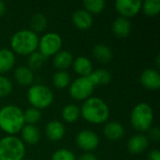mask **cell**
Masks as SVG:
<instances>
[{
	"label": "cell",
	"mask_w": 160,
	"mask_h": 160,
	"mask_svg": "<svg viewBox=\"0 0 160 160\" xmlns=\"http://www.w3.org/2000/svg\"><path fill=\"white\" fill-rule=\"evenodd\" d=\"M52 160H76V157L70 150L61 148L52 154Z\"/></svg>",
	"instance_id": "cell-32"
},
{
	"label": "cell",
	"mask_w": 160,
	"mask_h": 160,
	"mask_svg": "<svg viewBox=\"0 0 160 160\" xmlns=\"http://www.w3.org/2000/svg\"><path fill=\"white\" fill-rule=\"evenodd\" d=\"M28 68L33 71V70H37L39 69L43 64L46 61V57L41 54L38 51H36L34 52H32L30 55H28Z\"/></svg>",
	"instance_id": "cell-29"
},
{
	"label": "cell",
	"mask_w": 160,
	"mask_h": 160,
	"mask_svg": "<svg viewBox=\"0 0 160 160\" xmlns=\"http://www.w3.org/2000/svg\"><path fill=\"white\" fill-rule=\"evenodd\" d=\"M154 122V111L146 102H140L132 109L130 123L133 128L139 132L148 131Z\"/></svg>",
	"instance_id": "cell-4"
},
{
	"label": "cell",
	"mask_w": 160,
	"mask_h": 160,
	"mask_svg": "<svg viewBox=\"0 0 160 160\" xmlns=\"http://www.w3.org/2000/svg\"><path fill=\"white\" fill-rule=\"evenodd\" d=\"M39 38L30 29H22L13 34L10 38L11 51L19 55H30L38 47Z\"/></svg>",
	"instance_id": "cell-3"
},
{
	"label": "cell",
	"mask_w": 160,
	"mask_h": 160,
	"mask_svg": "<svg viewBox=\"0 0 160 160\" xmlns=\"http://www.w3.org/2000/svg\"><path fill=\"white\" fill-rule=\"evenodd\" d=\"M71 82V77L66 70H58L52 76V83L58 89L68 87Z\"/></svg>",
	"instance_id": "cell-26"
},
{
	"label": "cell",
	"mask_w": 160,
	"mask_h": 160,
	"mask_svg": "<svg viewBox=\"0 0 160 160\" xmlns=\"http://www.w3.org/2000/svg\"><path fill=\"white\" fill-rule=\"evenodd\" d=\"M22 160H28V159H22Z\"/></svg>",
	"instance_id": "cell-38"
},
{
	"label": "cell",
	"mask_w": 160,
	"mask_h": 160,
	"mask_svg": "<svg viewBox=\"0 0 160 160\" xmlns=\"http://www.w3.org/2000/svg\"><path fill=\"white\" fill-rule=\"evenodd\" d=\"M73 55L67 50H61L52 58V64L58 70L68 69L73 63Z\"/></svg>",
	"instance_id": "cell-17"
},
{
	"label": "cell",
	"mask_w": 160,
	"mask_h": 160,
	"mask_svg": "<svg viewBox=\"0 0 160 160\" xmlns=\"http://www.w3.org/2000/svg\"><path fill=\"white\" fill-rule=\"evenodd\" d=\"M63 44L62 38L55 32H48L44 34L38 40V52L46 58L55 55L61 51Z\"/></svg>",
	"instance_id": "cell-7"
},
{
	"label": "cell",
	"mask_w": 160,
	"mask_h": 160,
	"mask_svg": "<svg viewBox=\"0 0 160 160\" xmlns=\"http://www.w3.org/2000/svg\"><path fill=\"white\" fill-rule=\"evenodd\" d=\"M48 25L47 18L42 13H35L30 20V30L34 33L43 32Z\"/></svg>",
	"instance_id": "cell-24"
},
{
	"label": "cell",
	"mask_w": 160,
	"mask_h": 160,
	"mask_svg": "<svg viewBox=\"0 0 160 160\" xmlns=\"http://www.w3.org/2000/svg\"><path fill=\"white\" fill-rule=\"evenodd\" d=\"M149 145V140L145 135L137 134L132 136L128 142V149L131 154H142Z\"/></svg>",
	"instance_id": "cell-14"
},
{
	"label": "cell",
	"mask_w": 160,
	"mask_h": 160,
	"mask_svg": "<svg viewBox=\"0 0 160 160\" xmlns=\"http://www.w3.org/2000/svg\"><path fill=\"white\" fill-rule=\"evenodd\" d=\"M81 115L88 123L100 125L108 121L110 117V108L108 104L101 98L91 97L84 100L82 105Z\"/></svg>",
	"instance_id": "cell-2"
},
{
	"label": "cell",
	"mask_w": 160,
	"mask_h": 160,
	"mask_svg": "<svg viewBox=\"0 0 160 160\" xmlns=\"http://www.w3.org/2000/svg\"><path fill=\"white\" fill-rule=\"evenodd\" d=\"M78 160H98V158L93 153H85L82 155Z\"/></svg>",
	"instance_id": "cell-35"
},
{
	"label": "cell",
	"mask_w": 160,
	"mask_h": 160,
	"mask_svg": "<svg viewBox=\"0 0 160 160\" xmlns=\"http://www.w3.org/2000/svg\"><path fill=\"white\" fill-rule=\"evenodd\" d=\"M93 56L100 63H109L113 57L112 49L105 44H98L93 48Z\"/></svg>",
	"instance_id": "cell-22"
},
{
	"label": "cell",
	"mask_w": 160,
	"mask_h": 160,
	"mask_svg": "<svg viewBox=\"0 0 160 160\" xmlns=\"http://www.w3.org/2000/svg\"><path fill=\"white\" fill-rule=\"evenodd\" d=\"M95 89V85L89 77H79L70 83L69 95L78 101H84L91 98Z\"/></svg>",
	"instance_id": "cell-8"
},
{
	"label": "cell",
	"mask_w": 160,
	"mask_h": 160,
	"mask_svg": "<svg viewBox=\"0 0 160 160\" xmlns=\"http://www.w3.org/2000/svg\"><path fill=\"white\" fill-rule=\"evenodd\" d=\"M76 143L77 145L86 153H91L99 145V137L98 135L88 129H84L80 131L76 136Z\"/></svg>",
	"instance_id": "cell-9"
},
{
	"label": "cell",
	"mask_w": 160,
	"mask_h": 160,
	"mask_svg": "<svg viewBox=\"0 0 160 160\" xmlns=\"http://www.w3.org/2000/svg\"><path fill=\"white\" fill-rule=\"evenodd\" d=\"M23 117L25 123L28 125H35L41 119V112L40 110L31 107L23 112Z\"/></svg>",
	"instance_id": "cell-30"
},
{
	"label": "cell",
	"mask_w": 160,
	"mask_h": 160,
	"mask_svg": "<svg viewBox=\"0 0 160 160\" xmlns=\"http://www.w3.org/2000/svg\"><path fill=\"white\" fill-rule=\"evenodd\" d=\"M82 4L84 7L83 9H85L91 15L98 14L102 12L106 5V3L102 0H86V1H83Z\"/></svg>",
	"instance_id": "cell-28"
},
{
	"label": "cell",
	"mask_w": 160,
	"mask_h": 160,
	"mask_svg": "<svg viewBox=\"0 0 160 160\" xmlns=\"http://www.w3.org/2000/svg\"><path fill=\"white\" fill-rule=\"evenodd\" d=\"M25 154V144L18 137L6 136L0 140V160H22Z\"/></svg>",
	"instance_id": "cell-5"
},
{
	"label": "cell",
	"mask_w": 160,
	"mask_h": 160,
	"mask_svg": "<svg viewBox=\"0 0 160 160\" xmlns=\"http://www.w3.org/2000/svg\"><path fill=\"white\" fill-rule=\"evenodd\" d=\"M141 10L147 17H155L160 12L159 0H146L142 2Z\"/></svg>",
	"instance_id": "cell-27"
},
{
	"label": "cell",
	"mask_w": 160,
	"mask_h": 160,
	"mask_svg": "<svg viewBox=\"0 0 160 160\" xmlns=\"http://www.w3.org/2000/svg\"><path fill=\"white\" fill-rule=\"evenodd\" d=\"M81 116V110L75 104H67L62 110V117L68 123H75Z\"/></svg>",
	"instance_id": "cell-25"
},
{
	"label": "cell",
	"mask_w": 160,
	"mask_h": 160,
	"mask_svg": "<svg viewBox=\"0 0 160 160\" xmlns=\"http://www.w3.org/2000/svg\"><path fill=\"white\" fill-rule=\"evenodd\" d=\"M14 52L7 48L0 49V74H4L12 69L15 65Z\"/></svg>",
	"instance_id": "cell-21"
},
{
	"label": "cell",
	"mask_w": 160,
	"mask_h": 160,
	"mask_svg": "<svg viewBox=\"0 0 160 160\" xmlns=\"http://www.w3.org/2000/svg\"><path fill=\"white\" fill-rule=\"evenodd\" d=\"M156 63H157V66L159 67L160 66V55H158L157 58H156Z\"/></svg>",
	"instance_id": "cell-37"
},
{
	"label": "cell",
	"mask_w": 160,
	"mask_h": 160,
	"mask_svg": "<svg viewBox=\"0 0 160 160\" xmlns=\"http://www.w3.org/2000/svg\"><path fill=\"white\" fill-rule=\"evenodd\" d=\"M12 92L11 81L3 75H0V98L8 97Z\"/></svg>",
	"instance_id": "cell-31"
},
{
	"label": "cell",
	"mask_w": 160,
	"mask_h": 160,
	"mask_svg": "<svg viewBox=\"0 0 160 160\" xmlns=\"http://www.w3.org/2000/svg\"><path fill=\"white\" fill-rule=\"evenodd\" d=\"M25 121L23 111L14 104H8L0 109V129L8 136L21 132Z\"/></svg>",
	"instance_id": "cell-1"
},
{
	"label": "cell",
	"mask_w": 160,
	"mask_h": 160,
	"mask_svg": "<svg viewBox=\"0 0 160 160\" xmlns=\"http://www.w3.org/2000/svg\"><path fill=\"white\" fill-rule=\"evenodd\" d=\"M74 71L80 77H88L93 71V64L91 60L85 56H79L72 63Z\"/></svg>",
	"instance_id": "cell-16"
},
{
	"label": "cell",
	"mask_w": 160,
	"mask_h": 160,
	"mask_svg": "<svg viewBox=\"0 0 160 160\" xmlns=\"http://www.w3.org/2000/svg\"><path fill=\"white\" fill-rule=\"evenodd\" d=\"M93 84L96 86L98 85H107L112 81V74L109 70L100 68L97 70H93L92 73L88 76Z\"/></svg>",
	"instance_id": "cell-23"
},
{
	"label": "cell",
	"mask_w": 160,
	"mask_h": 160,
	"mask_svg": "<svg viewBox=\"0 0 160 160\" xmlns=\"http://www.w3.org/2000/svg\"><path fill=\"white\" fill-rule=\"evenodd\" d=\"M21 133L23 143L25 142L30 145H35L40 140V132L36 125L25 124L24 127L22 128Z\"/></svg>",
	"instance_id": "cell-19"
},
{
	"label": "cell",
	"mask_w": 160,
	"mask_h": 160,
	"mask_svg": "<svg viewBox=\"0 0 160 160\" xmlns=\"http://www.w3.org/2000/svg\"><path fill=\"white\" fill-rule=\"evenodd\" d=\"M142 85L150 91L158 90L160 87L159 72L155 68H147L143 70L140 77Z\"/></svg>",
	"instance_id": "cell-11"
},
{
	"label": "cell",
	"mask_w": 160,
	"mask_h": 160,
	"mask_svg": "<svg viewBox=\"0 0 160 160\" xmlns=\"http://www.w3.org/2000/svg\"><path fill=\"white\" fill-rule=\"evenodd\" d=\"M6 9H7V8H6V4H5V2H3V1H1V0H0V17H2V16H4V15H5V13H6Z\"/></svg>",
	"instance_id": "cell-36"
},
{
	"label": "cell",
	"mask_w": 160,
	"mask_h": 160,
	"mask_svg": "<svg viewBox=\"0 0 160 160\" xmlns=\"http://www.w3.org/2000/svg\"><path fill=\"white\" fill-rule=\"evenodd\" d=\"M93 15L85 9H78L72 14V22L79 30H87L93 25Z\"/></svg>",
	"instance_id": "cell-13"
},
{
	"label": "cell",
	"mask_w": 160,
	"mask_h": 160,
	"mask_svg": "<svg viewBox=\"0 0 160 160\" xmlns=\"http://www.w3.org/2000/svg\"><path fill=\"white\" fill-rule=\"evenodd\" d=\"M113 34L121 38H125L129 36L131 32V23L128 19L124 17H118L114 20L112 26Z\"/></svg>",
	"instance_id": "cell-20"
},
{
	"label": "cell",
	"mask_w": 160,
	"mask_h": 160,
	"mask_svg": "<svg viewBox=\"0 0 160 160\" xmlns=\"http://www.w3.org/2000/svg\"><path fill=\"white\" fill-rule=\"evenodd\" d=\"M14 79L18 84L22 86H28L34 82V73L28 67L20 66L14 70Z\"/></svg>",
	"instance_id": "cell-18"
},
{
	"label": "cell",
	"mask_w": 160,
	"mask_h": 160,
	"mask_svg": "<svg viewBox=\"0 0 160 160\" xmlns=\"http://www.w3.org/2000/svg\"><path fill=\"white\" fill-rule=\"evenodd\" d=\"M115 9L124 18H132L136 16L142 8L141 0H118L114 3Z\"/></svg>",
	"instance_id": "cell-10"
},
{
	"label": "cell",
	"mask_w": 160,
	"mask_h": 160,
	"mask_svg": "<svg viewBox=\"0 0 160 160\" xmlns=\"http://www.w3.org/2000/svg\"><path fill=\"white\" fill-rule=\"evenodd\" d=\"M148 160H160V152L158 149H154L148 154Z\"/></svg>",
	"instance_id": "cell-34"
},
{
	"label": "cell",
	"mask_w": 160,
	"mask_h": 160,
	"mask_svg": "<svg viewBox=\"0 0 160 160\" xmlns=\"http://www.w3.org/2000/svg\"><path fill=\"white\" fill-rule=\"evenodd\" d=\"M27 99L33 108L43 110L53 102L52 91L44 84H33L27 92Z\"/></svg>",
	"instance_id": "cell-6"
},
{
	"label": "cell",
	"mask_w": 160,
	"mask_h": 160,
	"mask_svg": "<svg viewBox=\"0 0 160 160\" xmlns=\"http://www.w3.org/2000/svg\"><path fill=\"white\" fill-rule=\"evenodd\" d=\"M103 133L108 140L115 142L121 140L125 136V128L120 123L112 121L106 124L103 129Z\"/></svg>",
	"instance_id": "cell-15"
},
{
	"label": "cell",
	"mask_w": 160,
	"mask_h": 160,
	"mask_svg": "<svg viewBox=\"0 0 160 160\" xmlns=\"http://www.w3.org/2000/svg\"><path fill=\"white\" fill-rule=\"evenodd\" d=\"M46 137L52 142H58L62 140L66 134V128L64 124L58 120H52L46 125Z\"/></svg>",
	"instance_id": "cell-12"
},
{
	"label": "cell",
	"mask_w": 160,
	"mask_h": 160,
	"mask_svg": "<svg viewBox=\"0 0 160 160\" xmlns=\"http://www.w3.org/2000/svg\"><path fill=\"white\" fill-rule=\"evenodd\" d=\"M149 137L152 141L158 142L160 140V130L158 127H154V128H151L149 130Z\"/></svg>",
	"instance_id": "cell-33"
}]
</instances>
